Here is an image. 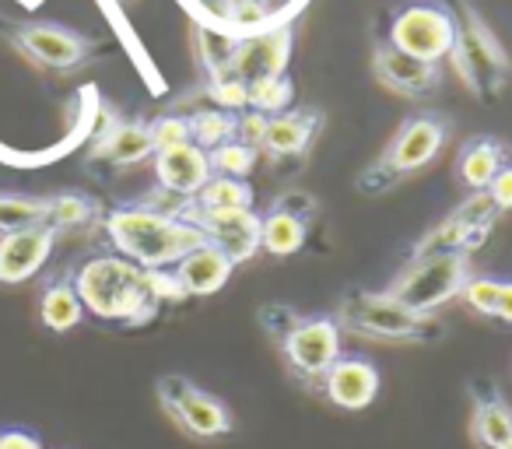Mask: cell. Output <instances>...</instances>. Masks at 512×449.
I'll return each instance as SVG.
<instances>
[{"label":"cell","instance_id":"obj_1","mask_svg":"<svg viewBox=\"0 0 512 449\" xmlns=\"http://www.w3.org/2000/svg\"><path fill=\"white\" fill-rule=\"evenodd\" d=\"M74 288L85 313L109 323H127V327L148 323L162 306L155 292V271H144L120 253H106L81 264L74 274Z\"/></svg>","mask_w":512,"mask_h":449},{"label":"cell","instance_id":"obj_2","mask_svg":"<svg viewBox=\"0 0 512 449\" xmlns=\"http://www.w3.org/2000/svg\"><path fill=\"white\" fill-rule=\"evenodd\" d=\"M106 236L120 257L134 260L144 271H169L193 246L204 243V232L197 225L144 204L113 207L106 214Z\"/></svg>","mask_w":512,"mask_h":449},{"label":"cell","instance_id":"obj_3","mask_svg":"<svg viewBox=\"0 0 512 449\" xmlns=\"http://www.w3.org/2000/svg\"><path fill=\"white\" fill-rule=\"evenodd\" d=\"M449 141V120L439 113H418L411 120L400 123V130L393 134V141L383 148V155L358 176V190L365 197L386 193L400 183L411 179L414 172H421L425 165H432L442 155Z\"/></svg>","mask_w":512,"mask_h":449},{"label":"cell","instance_id":"obj_4","mask_svg":"<svg viewBox=\"0 0 512 449\" xmlns=\"http://www.w3.org/2000/svg\"><path fill=\"white\" fill-rule=\"evenodd\" d=\"M334 320L341 323V330L365 337V341L432 344L442 337V323L435 316L414 313L386 292H351L337 306Z\"/></svg>","mask_w":512,"mask_h":449},{"label":"cell","instance_id":"obj_5","mask_svg":"<svg viewBox=\"0 0 512 449\" xmlns=\"http://www.w3.org/2000/svg\"><path fill=\"white\" fill-rule=\"evenodd\" d=\"M470 278V253H425L411 257V264L390 281L386 295L404 302L414 313L432 316L446 302L460 299Z\"/></svg>","mask_w":512,"mask_h":449},{"label":"cell","instance_id":"obj_6","mask_svg":"<svg viewBox=\"0 0 512 449\" xmlns=\"http://www.w3.org/2000/svg\"><path fill=\"white\" fill-rule=\"evenodd\" d=\"M449 60H453L463 85L474 95H481V99L484 95H495L509 81V57L498 46L495 32L474 11H467V25H460V32H456Z\"/></svg>","mask_w":512,"mask_h":449},{"label":"cell","instance_id":"obj_7","mask_svg":"<svg viewBox=\"0 0 512 449\" xmlns=\"http://www.w3.org/2000/svg\"><path fill=\"white\" fill-rule=\"evenodd\" d=\"M281 351H285V362L302 383H320L327 376V369L344 355L341 341L344 330L334 316H295L288 323V330L278 337Z\"/></svg>","mask_w":512,"mask_h":449},{"label":"cell","instance_id":"obj_8","mask_svg":"<svg viewBox=\"0 0 512 449\" xmlns=\"http://www.w3.org/2000/svg\"><path fill=\"white\" fill-rule=\"evenodd\" d=\"M456 32H460V22L453 18V11L439 8V4H407V8L397 11V18H393L386 43L397 46L407 57L442 64V60H449V53H453Z\"/></svg>","mask_w":512,"mask_h":449},{"label":"cell","instance_id":"obj_9","mask_svg":"<svg viewBox=\"0 0 512 449\" xmlns=\"http://www.w3.org/2000/svg\"><path fill=\"white\" fill-rule=\"evenodd\" d=\"M158 400L169 411V418L183 432L197 435V439H218V435H228L235 428L232 411L218 397H211V393L200 390L197 383H190L183 376L158 379Z\"/></svg>","mask_w":512,"mask_h":449},{"label":"cell","instance_id":"obj_10","mask_svg":"<svg viewBox=\"0 0 512 449\" xmlns=\"http://www.w3.org/2000/svg\"><path fill=\"white\" fill-rule=\"evenodd\" d=\"M498 214L502 211L488 197V190L470 193L453 214H446L432 232L421 236V243L411 250V257H425V253H474L488 239Z\"/></svg>","mask_w":512,"mask_h":449},{"label":"cell","instance_id":"obj_11","mask_svg":"<svg viewBox=\"0 0 512 449\" xmlns=\"http://www.w3.org/2000/svg\"><path fill=\"white\" fill-rule=\"evenodd\" d=\"M11 43L39 67L50 71H74L92 57V39L78 29H67L60 22H25L11 32Z\"/></svg>","mask_w":512,"mask_h":449},{"label":"cell","instance_id":"obj_12","mask_svg":"<svg viewBox=\"0 0 512 449\" xmlns=\"http://www.w3.org/2000/svg\"><path fill=\"white\" fill-rule=\"evenodd\" d=\"M179 218L197 225L207 243L221 246L235 267L260 253V214L253 207H242V211H200V207H193V200H186Z\"/></svg>","mask_w":512,"mask_h":449},{"label":"cell","instance_id":"obj_13","mask_svg":"<svg viewBox=\"0 0 512 449\" xmlns=\"http://www.w3.org/2000/svg\"><path fill=\"white\" fill-rule=\"evenodd\" d=\"M292 25L281 22L274 29L256 32V36L235 39L232 60H228V74L239 81H260V78H278L288 71V60H292Z\"/></svg>","mask_w":512,"mask_h":449},{"label":"cell","instance_id":"obj_14","mask_svg":"<svg viewBox=\"0 0 512 449\" xmlns=\"http://www.w3.org/2000/svg\"><path fill=\"white\" fill-rule=\"evenodd\" d=\"M53 243H57V229L46 221L4 232L0 236V285H22V281L36 278L50 260Z\"/></svg>","mask_w":512,"mask_h":449},{"label":"cell","instance_id":"obj_15","mask_svg":"<svg viewBox=\"0 0 512 449\" xmlns=\"http://www.w3.org/2000/svg\"><path fill=\"white\" fill-rule=\"evenodd\" d=\"M372 74H376V81L383 88H390V92H397V95H407V99H425L442 81L439 64L407 57V53H400L397 46H390V43H379L376 50H372Z\"/></svg>","mask_w":512,"mask_h":449},{"label":"cell","instance_id":"obj_16","mask_svg":"<svg viewBox=\"0 0 512 449\" xmlns=\"http://www.w3.org/2000/svg\"><path fill=\"white\" fill-rule=\"evenodd\" d=\"M320 390L341 411H365L379 397V369L362 355H341L320 379Z\"/></svg>","mask_w":512,"mask_h":449},{"label":"cell","instance_id":"obj_17","mask_svg":"<svg viewBox=\"0 0 512 449\" xmlns=\"http://www.w3.org/2000/svg\"><path fill=\"white\" fill-rule=\"evenodd\" d=\"M169 271H172V278L179 281L186 299H207V295H218L221 288L228 285L235 264L221 246L204 239V243L193 246V250L186 253L176 267H169Z\"/></svg>","mask_w":512,"mask_h":449},{"label":"cell","instance_id":"obj_18","mask_svg":"<svg viewBox=\"0 0 512 449\" xmlns=\"http://www.w3.org/2000/svg\"><path fill=\"white\" fill-rule=\"evenodd\" d=\"M211 158H207L204 148L197 144H179V148H169V151H158L155 155V179L162 190L176 193V197H186L193 200L204 183L211 179Z\"/></svg>","mask_w":512,"mask_h":449},{"label":"cell","instance_id":"obj_19","mask_svg":"<svg viewBox=\"0 0 512 449\" xmlns=\"http://www.w3.org/2000/svg\"><path fill=\"white\" fill-rule=\"evenodd\" d=\"M320 123H323V113H316V109H309V106L285 109V113H278V116H267L264 137H260L256 148L271 158H299L309 151Z\"/></svg>","mask_w":512,"mask_h":449},{"label":"cell","instance_id":"obj_20","mask_svg":"<svg viewBox=\"0 0 512 449\" xmlns=\"http://www.w3.org/2000/svg\"><path fill=\"white\" fill-rule=\"evenodd\" d=\"M95 162L116 165V169H127V165H141L144 158H155V148H151V130L148 123H109V130H102L99 141L92 148Z\"/></svg>","mask_w":512,"mask_h":449},{"label":"cell","instance_id":"obj_21","mask_svg":"<svg viewBox=\"0 0 512 449\" xmlns=\"http://www.w3.org/2000/svg\"><path fill=\"white\" fill-rule=\"evenodd\" d=\"M505 162H509V151L498 137H470L460 148V158H456V176L470 193L488 190V183Z\"/></svg>","mask_w":512,"mask_h":449},{"label":"cell","instance_id":"obj_22","mask_svg":"<svg viewBox=\"0 0 512 449\" xmlns=\"http://www.w3.org/2000/svg\"><path fill=\"white\" fill-rule=\"evenodd\" d=\"M309 218L292 214L288 207L271 204V211L260 214V250L271 257H292L306 246Z\"/></svg>","mask_w":512,"mask_h":449},{"label":"cell","instance_id":"obj_23","mask_svg":"<svg viewBox=\"0 0 512 449\" xmlns=\"http://www.w3.org/2000/svg\"><path fill=\"white\" fill-rule=\"evenodd\" d=\"M39 320H43V327H50L53 334H67V330H74L85 320V306H81L74 278H57L46 285L43 299H39Z\"/></svg>","mask_w":512,"mask_h":449},{"label":"cell","instance_id":"obj_24","mask_svg":"<svg viewBox=\"0 0 512 449\" xmlns=\"http://www.w3.org/2000/svg\"><path fill=\"white\" fill-rule=\"evenodd\" d=\"M470 435L477 439V446L498 449L512 439V407L502 397H481L474 404V418H470Z\"/></svg>","mask_w":512,"mask_h":449},{"label":"cell","instance_id":"obj_25","mask_svg":"<svg viewBox=\"0 0 512 449\" xmlns=\"http://www.w3.org/2000/svg\"><path fill=\"white\" fill-rule=\"evenodd\" d=\"M193 207H200V211H242V207H253V186L235 176H211L204 190L193 197Z\"/></svg>","mask_w":512,"mask_h":449},{"label":"cell","instance_id":"obj_26","mask_svg":"<svg viewBox=\"0 0 512 449\" xmlns=\"http://www.w3.org/2000/svg\"><path fill=\"white\" fill-rule=\"evenodd\" d=\"M50 218V197H29V193H0V236L15 229H29Z\"/></svg>","mask_w":512,"mask_h":449},{"label":"cell","instance_id":"obj_27","mask_svg":"<svg viewBox=\"0 0 512 449\" xmlns=\"http://www.w3.org/2000/svg\"><path fill=\"white\" fill-rule=\"evenodd\" d=\"M235 130H239V113H228V109H200L190 116V134L193 144L204 151H214L218 144L232 141Z\"/></svg>","mask_w":512,"mask_h":449},{"label":"cell","instance_id":"obj_28","mask_svg":"<svg viewBox=\"0 0 512 449\" xmlns=\"http://www.w3.org/2000/svg\"><path fill=\"white\" fill-rule=\"evenodd\" d=\"M246 92H249V109H253V113H260V116L285 113V109H292V99H295V85H292V78H288V74L249 81Z\"/></svg>","mask_w":512,"mask_h":449},{"label":"cell","instance_id":"obj_29","mask_svg":"<svg viewBox=\"0 0 512 449\" xmlns=\"http://www.w3.org/2000/svg\"><path fill=\"white\" fill-rule=\"evenodd\" d=\"M95 200L85 197V193H53L50 197V218H46V225H53L57 232L64 229H78V225H88V221L95 218Z\"/></svg>","mask_w":512,"mask_h":449},{"label":"cell","instance_id":"obj_30","mask_svg":"<svg viewBox=\"0 0 512 449\" xmlns=\"http://www.w3.org/2000/svg\"><path fill=\"white\" fill-rule=\"evenodd\" d=\"M274 25L281 22L274 18L271 4H260V0H232L228 4V29H232L235 39L256 36V32L274 29Z\"/></svg>","mask_w":512,"mask_h":449},{"label":"cell","instance_id":"obj_31","mask_svg":"<svg viewBox=\"0 0 512 449\" xmlns=\"http://www.w3.org/2000/svg\"><path fill=\"white\" fill-rule=\"evenodd\" d=\"M207 158H211V172L214 176H235V179H246L249 172H253L256 158H260V151L253 148V144L239 141V137H232V141L218 144L214 151H207Z\"/></svg>","mask_w":512,"mask_h":449},{"label":"cell","instance_id":"obj_32","mask_svg":"<svg viewBox=\"0 0 512 449\" xmlns=\"http://www.w3.org/2000/svg\"><path fill=\"white\" fill-rule=\"evenodd\" d=\"M498 292H502V278H488V274H470L467 285L460 292V302L474 309L477 316H495Z\"/></svg>","mask_w":512,"mask_h":449},{"label":"cell","instance_id":"obj_33","mask_svg":"<svg viewBox=\"0 0 512 449\" xmlns=\"http://www.w3.org/2000/svg\"><path fill=\"white\" fill-rule=\"evenodd\" d=\"M151 130V148L158 151H169V148H179V144H190L193 134H190V116H158V120L148 123Z\"/></svg>","mask_w":512,"mask_h":449},{"label":"cell","instance_id":"obj_34","mask_svg":"<svg viewBox=\"0 0 512 449\" xmlns=\"http://www.w3.org/2000/svg\"><path fill=\"white\" fill-rule=\"evenodd\" d=\"M207 95L218 109H228V113H246L249 109V92L246 81L232 78V74H221V78H211L207 85Z\"/></svg>","mask_w":512,"mask_h":449},{"label":"cell","instance_id":"obj_35","mask_svg":"<svg viewBox=\"0 0 512 449\" xmlns=\"http://www.w3.org/2000/svg\"><path fill=\"white\" fill-rule=\"evenodd\" d=\"M488 197L495 200L498 211H512V162H505L488 183Z\"/></svg>","mask_w":512,"mask_h":449},{"label":"cell","instance_id":"obj_36","mask_svg":"<svg viewBox=\"0 0 512 449\" xmlns=\"http://www.w3.org/2000/svg\"><path fill=\"white\" fill-rule=\"evenodd\" d=\"M0 449H43V439L32 428L11 425V428H0Z\"/></svg>","mask_w":512,"mask_h":449},{"label":"cell","instance_id":"obj_37","mask_svg":"<svg viewBox=\"0 0 512 449\" xmlns=\"http://www.w3.org/2000/svg\"><path fill=\"white\" fill-rule=\"evenodd\" d=\"M495 320L512 323V281H502V292H498V306H495Z\"/></svg>","mask_w":512,"mask_h":449},{"label":"cell","instance_id":"obj_38","mask_svg":"<svg viewBox=\"0 0 512 449\" xmlns=\"http://www.w3.org/2000/svg\"><path fill=\"white\" fill-rule=\"evenodd\" d=\"M498 449H512V439H509V442H505V446H498Z\"/></svg>","mask_w":512,"mask_h":449},{"label":"cell","instance_id":"obj_39","mask_svg":"<svg viewBox=\"0 0 512 449\" xmlns=\"http://www.w3.org/2000/svg\"><path fill=\"white\" fill-rule=\"evenodd\" d=\"M260 4H278V0H260Z\"/></svg>","mask_w":512,"mask_h":449}]
</instances>
